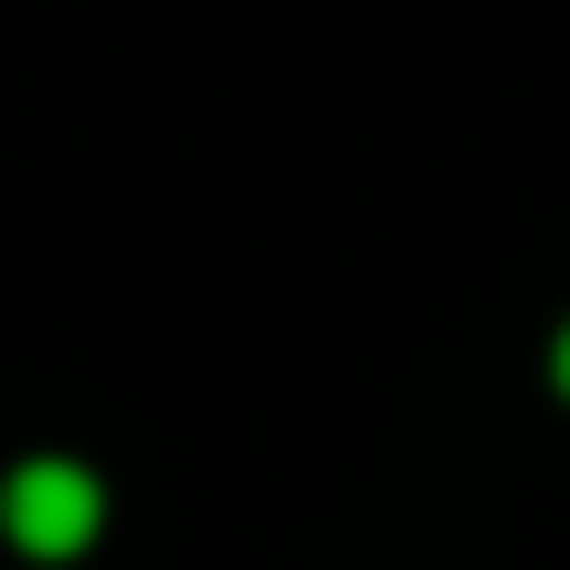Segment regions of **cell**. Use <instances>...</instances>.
Instances as JSON below:
<instances>
[{"label":"cell","mask_w":570,"mask_h":570,"mask_svg":"<svg viewBox=\"0 0 570 570\" xmlns=\"http://www.w3.org/2000/svg\"><path fill=\"white\" fill-rule=\"evenodd\" d=\"M96 518H106V497H96V475L85 465H21L11 487H0V529L21 539L32 560H75L85 539H96Z\"/></svg>","instance_id":"cell-1"},{"label":"cell","mask_w":570,"mask_h":570,"mask_svg":"<svg viewBox=\"0 0 570 570\" xmlns=\"http://www.w3.org/2000/svg\"><path fill=\"white\" fill-rule=\"evenodd\" d=\"M560 391H570V338H560Z\"/></svg>","instance_id":"cell-2"}]
</instances>
